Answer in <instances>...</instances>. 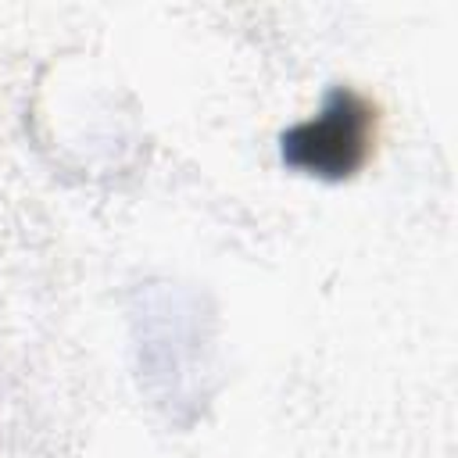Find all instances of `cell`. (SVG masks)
<instances>
[{
  "mask_svg": "<svg viewBox=\"0 0 458 458\" xmlns=\"http://www.w3.org/2000/svg\"><path fill=\"white\" fill-rule=\"evenodd\" d=\"M376 107L351 86H333L318 114L297 122L283 132L279 154L290 168L318 175L329 182L351 179L372 154L376 143Z\"/></svg>",
  "mask_w": 458,
  "mask_h": 458,
  "instance_id": "1",
  "label": "cell"
}]
</instances>
